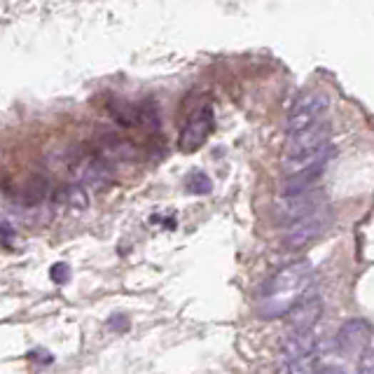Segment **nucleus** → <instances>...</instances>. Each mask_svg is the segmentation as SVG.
Listing matches in <instances>:
<instances>
[{
    "mask_svg": "<svg viewBox=\"0 0 374 374\" xmlns=\"http://www.w3.org/2000/svg\"><path fill=\"white\" fill-rule=\"evenodd\" d=\"M313 283V267L309 260H295L274 276L262 288V318H285L297 304L304 302Z\"/></svg>",
    "mask_w": 374,
    "mask_h": 374,
    "instance_id": "nucleus-1",
    "label": "nucleus"
},
{
    "mask_svg": "<svg viewBox=\"0 0 374 374\" xmlns=\"http://www.w3.org/2000/svg\"><path fill=\"white\" fill-rule=\"evenodd\" d=\"M328 94L320 91V89H307L302 91L300 96H297L295 106L290 108V113H288V136L293 133H300V131H307L311 129L313 124L320 122L323 113L328 110Z\"/></svg>",
    "mask_w": 374,
    "mask_h": 374,
    "instance_id": "nucleus-2",
    "label": "nucleus"
},
{
    "mask_svg": "<svg viewBox=\"0 0 374 374\" xmlns=\"http://www.w3.org/2000/svg\"><path fill=\"white\" fill-rule=\"evenodd\" d=\"M323 208H325V192L313 187L309 192L293 194V197H280L276 203V218L290 227L304 218L318 213Z\"/></svg>",
    "mask_w": 374,
    "mask_h": 374,
    "instance_id": "nucleus-3",
    "label": "nucleus"
},
{
    "mask_svg": "<svg viewBox=\"0 0 374 374\" xmlns=\"http://www.w3.org/2000/svg\"><path fill=\"white\" fill-rule=\"evenodd\" d=\"M213 108L211 103H203L194 113L187 117V122L183 124L181 136H178V150L181 152H197L203 143L208 141L211 131H213Z\"/></svg>",
    "mask_w": 374,
    "mask_h": 374,
    "instance_id": "nucleus-4",
    "label": "nucleus"
},
{
    "mask_svg": "<svg viewBox=\"0 0 374 374\" xmlns=\"http://www.w3.org/2000/svg\"><path fill=\"white\" fill-rule=\"evenodd\" d=\"M330 218H333L330 216V211L323 208V211H318V213H313L309 218L300 220V223L290 225L285 232V239H283L285 248L288 251H302V248H307V246H311L328 229Z\"/></svg>",
    "mask_w": 374,
    "mask_h": 374,
    "instance_id": "nucleus-5",
    "label": "nucleus"
},
{
    "mask_svg": "<svg viewBox=\"0 0 374 374\" xmlns=\"http://www.w3.org/2000/svg\"><path fill=\"white\" fill-rule=\"evenodd\" d=\"M330 133H333V126H330V122H318V124H313L311 129H307V131L288 136V141H285V159L288 157H302V155H309V152H316L320 148H325L330 143Z\"/></svg>",
    "mask_w": 374,
    "mask_h": 374,
    "instance_id": "nucleus-6",
    "label": "nucleus"
},
{
    "mask_svg": "<svg viewBox=\"0 0 374 374\" xmlns=\"http://www.w3.org/2000/svg\"><path fill=\"white\" fill-rule=\"evenodd\" d=\"M374 328L365 318H348L337 333V346L346 353H368Z\"/></svg>",
    "mask_w": 374,
    "mask_h": 374,
    "instance_id": "nucleus-7",
    "label": "nucleus"
},
{
    "mask_svg": "<svg viewBox=\"0 0 374 374\" xmlns=\"http://www.w3.org/2000/svg\"><path fill=\"white\" fill-rule=\"evenodd\" d=\"M320 313H323L320 297L311 295L304 302L297 304V307L283 318V323H285V328L290 330V335L313 333V325H316V323L320 320Z\"/></svg>",
    "mask_w": 374,
    "mask_h": 374,
    "instance_id": "nucleus-8",
    "label": "nucleus"
},
{
    "mask_svg": "<svg viewBox=\"0 0 374 374\" xmlns=\"http://www.w3.org/2000/svg\"><path fill=\"white\" fill-rule=\"evenodd\" d=\"M335 155V146L328 143L325 148H320L316 152H309V155H302V157H288L283 159V178H293V176H302V173H309V171H318V168H325L328 161L333 159Z\"/></svg>",
    "mask_w": 374,
    "mask_h": 374,
    "instance_id": "nucleus-9",
    "label": "nucleus"
},
{
    "mask_svg": "<svg viewBox=\"0 0 374 374\" xmlns=\"http://www.w3.org/2000/svg\"><path fill=\"white\" fill-rule=\"evenodd\" d=\"M316 346H318V337L313 333L288 335L283 342H280V353H283L285 363H297V360L311 358Z\"/></svg>",
    "mask_w": 374,
    "mask_h": 374,
    "instance_id": "nucleus-10",
    "label": "nucleus"
},
{
    "mask_svg": "<svg viewBox=\"0 0 374 374\" xmlns=\"http://www.w3.org/2000/svg\"><path fill=\"white\" fill-rule=\"evenodd\" d=\"M49 197V183L42 176H31L19 190H16V203L21 208H40Z\"/></svg>",
    "mask_w": 374,
    "mask_h": 374,
    "instance_id": "nucleus-11",
    "label": "nucleus"
},
{
    "mask_svg": "<svg viewBox=\"0 0 374 374\" xmlns=\"http://www.w3.org/2000/svg\"><path fill=\"white\" fill-rule=\"evenodd\" d=\"M54 203H66V206H71V208H78V211H84L89 206V197H87V192H84V187L80 185H68L64 187L61 192H54Z\"/></svg>",
    "mask_w": 374,
    "mask_h": 374,
    "instance_id": "nucleus-12",
    "label": "nucleus"
},
{
    "mask_svg": "<svg viewBox=\"0 0 374 374\" xmlns=\"http://www.w3.org/2000/svg\"><path fill=\"white\" fill-rule=\"evenodd\" d=\"M185 190L190 194H208L211 192V178L203 171H194V173L187 176Z\"/></svg>",
    "mask_w": 374,
    "mask_h": 374,
    "instance_id": "nucleus-13",
    "label": "nucleus"
},
{
    "mask_svg": "<svg viewBox=\"0 0 374 374\" xmlns=\"http://www.w3.org/2000/svg\"><path fill=\"white\" fill-rule=\"evenodd\" d=\"M49 274H52V280L59 285H64L68 278H71V267L66 265V262H56V265L49 269Z\"/></svg>",
    "mask_w": 374,
    "mask_h": 374,
    "instance_id": "nucleus-14",
    "label": "nucleus"
},
{
    "mask_svg": "<svg viewBox=\"0 0 374 374\" xmlns=\"http://www.w3.org/2000/svg\"><path fill=\"white\" fill-rule=\"evenodd\" d=\"M358 374H374V353L368 351L360 355V370Z\"/></svg>",
    "mask_w": 374,
    "mask_h": 374,
    "instance_id": "nucleus-15",
    "label": "nucleus"
},
{
    "mask_svg": "<svg viewBox=\"0 0 374 374\" xmlns=\"http://www.w3.org/2000/svg\"><path fill=\"white\" fill-rule=\"evenodd\" d=\"M3 243H5V248H10V246H12V227H10V223H3Z\"/></svg>",
    "mask_w": 374,
    "mask_h": 374,
    "instance_id": "nucleus-16",
    "label": "nucleus"
},
{
    "mask_svg": "<svg viewBox=\"0 0 374 374\" xmlns=\"http://www.w3.org/2000/svg\"><path fill=\"white\" fill-rule=\"evenodd\" d=\"M316 374H344L339 368H333V365H318Z\"/></svg>",
    "mask_w": 374,
    "mask_h": 374,
    "instance_id": "nucleus-17",
    "label": "nucleus"
},
{
    "mask_svg": "<svg viewBox=\"0 0 374 374\" xmlns=\"http://www.w3.org/2000/svg\"><path fill=\"white\" fill-rule=\"evenodd\" d=\"M110 328H126V318L124 316H110Z\"/></svg>",
    "mask_w": 374,
    "mask_h": 374,
    "instance_id": "nucleus-18",
    "label": "nucleus"
}]
</instances>
